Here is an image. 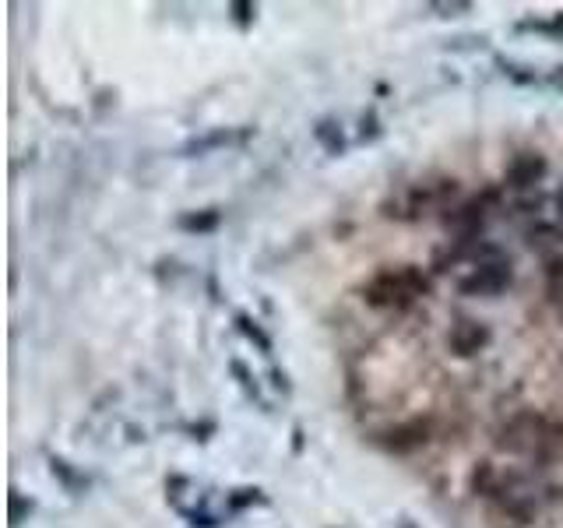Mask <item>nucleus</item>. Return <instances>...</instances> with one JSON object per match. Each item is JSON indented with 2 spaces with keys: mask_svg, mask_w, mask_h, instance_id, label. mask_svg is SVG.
<instances>
[{
  "mask_svg": "<svg viewBox=\"0 0 563 528\" xmlns=\"http://www.w3.org/2000/svg\"><path fill=\"white\" fill-rule=\"evenodd\" d=\"M426 293H430V279L419 268L405 264V268H384L373 275L363 289V300L377 310H409Z\"/></svg>",
  "mask_w": 563,
  "mask_h": 528,
  "instance_id": "nucleus-1",
  "label": "nucleus"
},
{
  "mask_svg": "<svg viewBox=\"0 0 563 528\" xmlns=\"http://www.w3.org/2000/svg\"><path fill=\"white\" fill-rule=\"evenodd\" d=\"M511 286V261L507 257H493V261H483L472 268V275L458 282V289L465 296H497Z\"/></svg>",
  "mask_w": 563,
  "mask_h": 528,
  "instance_id": "nucleus-2",
  "label": "nucleus"
},
{
  "mask_svg": "<svg viewBox=\"0 0 563 528\" xmlns=\"http://www.w3.org/2000/svg\"><path fill=\"white\" fill-rule=\"evenodd\" d=\"M426 440H430V419H409V423L395 426L381 437V444L395 455H409V451L423 448Z\"/></svg>",
  "mask_w": 563,
  "mask_h": 528,
  "instance_id": "nucleus-3",
  "label": "nucleus"
},
{
  "mask_svg": "<svg viewBox=\"0 0 563 528\" xmlns=\"http://www.w3.org/2000/svg\"><path fill=\"white\" fill-rule=\"evenodd\" d=\"M546 176V159H542L539 152H521L511 159V166H507V187H514V191H525V187H535Z\"/></svg>",
  "mask_w": 563,
  "mask_h": 528,
  "instance_id": "nucleus-4",
  "label": "nucleus"
},
{
  "mask_svg": "<svg viewBox=\"0 0 563 528\" xmlns=\"http://www.w3.org/2000/svg\"><path fill=\"white\" fill-rule=\"evenodd\" d=\"M483 212H486L483 201H468V205L454 208L444 222H447V229H451V233H458V243H476L479 229H483V222H486Z\"/></svg>",
  "mask_w": 563,
  "mask_h": 528,
  "instance_id": "nucleus-5",
  "label": "nucleus"
},
{
  "mask_svg": "<svg viewBox=\"0 0 563 528\" xmlns=\"http://www.w3.org/2000/svg\"><path fill=\"white\" fill-rule=\"evenodd\" d=\"M451 352L454 356H476L479 349H486V342H490V328L486 324H479V321H458L451 328Z\"/></svg>",
  "mask_w": 563,
  "mask_h": 528,
  "instance_id": "nucleus-6",
  "label": "nucleus"
},
{
  "mask_svg": "<svg viewBox=\"0 0 563 528\" xmlns=\"http://www.w3.org/2000/svg\"><path fill=\"white\" fill-rule=\"evenodd\" d=\"M247 134H250V131H212V134H205V138L187 141V145H183L180 152H183V155H205V152H212V148L236 145V141H243Z\"/></svg>",
  "mask_w": 563,
  "mask_h": 528,
  "instance_id": "nucleus-7",
  "label": "nucleus"
},
{
  "mask_svg": "<svg viewBox=\"0 0 563 528\" xmlns=\"http://www.w3.org/2000/svg\"><path fill=\"white\" fill-rule=\"evenodd\" d=\"M222 222V215L215 212V208H208V212H191L180 219V229H187V233H215Z\"/></svg>",
  "mask_w": 563,
  "mask_h": 528,
  "instance_id": "nucleus-8",
  "label": "nucleus"
},
{
  "mask_svg": "<svg viewBox=\"0 0 563 528\" xmlns=\"http://www.w3.org/2000/svg\"><path fill=\"white\" fill-rule=\"evenodd\" d=\"M314 138L321 141V145L328 148L331 155H342V152H345L342 131H338V127H335V120H321V124L314 127Z\"/></svg>",
  "mask_w": 563,
  "mask_h": 528,
  "instance_id": "nucleus-9",
  "label": "nucleus"
},
{
  "mask_svg": "<svg viewBox=\"0 0 563 528\" xmlns=\"http://www.w3.org/2000/svg\"><path fill=\"white\" fill-rule=\"evenodd\" d=\"M50 465H53V476H57L60 483L67 486V490H85V486H88V479H81L78 472H74L71 465L64 462V458H53Z\"/></svg>",
  "mask_w": 563,
  "mask_h": 528,
  "instance_id": "nucleus-10",
  "label": "nucleus"
},
{
  "mask_svg": "<svg viewBox=\"0 0 563 528\" xmlns=\"http://www.w3.org/2000/svg\"><path fill=\"white\" fill-rule=\"evenodd\" d=\"M236 324H240V331L250 338V342H257V349H261V352H271V338L261 331V324H257V321H250L247 314H236Z\"/></svg>",
  "mask_w": 563,
  "mask_h": 528,
  "instance_id": "nucleus-11",
  "label": "nucleus"
},
{
  "mask_svg": "<svg viewBox=\"0 0 563 528\" xmlns=\"http://www.w3.org/2000/svg\"><path fill=\"white\" fill-rule=\"evenodd\" d=\"M32 511H36L32 500H22V493H11V525H22Z\"/></svg>",
  "mask_w": 563,
  "mask_h": 528,
  "instance_id": "nucleus-12",
  "label": "nucleus"
},
{
  "mask_svg": "<svg viewBox=\"0 0 563 528\" xmlns=\"http://www.w3.org/2000/svg\"><path fill=\"white\" fill-rule=\"evenodd\" d=\"M261 490H236L233 497H229V511H243V507L250 504H261Z\"/></svg>",
  "mask_w": 563,
  "mask_h": 528,
  "instance_id": "nucleus-13",
  "label": "nucleus"
},
{
  "mask_svg": "<svg viewBox=\"0 0 563 528\" xmlns=\"http://www.w3.org/2000/svg\"><path fill=\"white\" fill-rule=\"evenodd\" d=\"M518 29H528V32H546V36H563V18H553V22H521Z\"/></svg>",
  "mask_w": 563,
  "mask_h": 528,
  "instance_id": "nucleus-14",
  "label": "nucleus"
},
{
  "mask_svg": "<svg viewBox=\"0 0 563 528\" xmlns=\"http://www.w3.org/2000/svg\"><path fill=\"white\" fill-rule=\"evenodd\" d=\"M430 8L440 11L444 18H447V15L454 18V15H468V11H472V4H430Z\"/></svg>",
  "mask_w": 563,
  "mask_h": 528,
  "instance_id": "nucleus-15",
  "label": "nucleus"
},
{
  "mask_svg": "<svg viewBox=\"0 0 563 528\" xmlns=\"http://www.w3.org/2000/svg\"><path fill=\"white\" fill-rule=\"evenodd\" d=\"M233 374H236V377H240V384H243V388H247V391H254V395H257V384H254V381H250L247 367H243V363H240V360H233Z\"/></svg>",
  "mask_w": 563,
  "mask_h": 528,
  "instance_id": "nucleus-16",
  "label": "nucleus"
},
{
  "mask_svg": "<svg viewBox=\"0 0 563 528\" xmlns=\"http://www.w3.org/2000/svg\"><path fill=\"white\" fill-rule=\"evenodd\" d=\"M254 4H233V15H236V22H240V25H247L250 22V18H254Z\"/></svg>",
  "mask_w": 563,
  "mask_h": 528,
  "instance_id": "nucleus-17",
  "label": "nucleus"
},
{
  "mask_svg": "<svg viewBox=\"0 0 563 528\" xmlns=\"http://www.w3.org/2000/svg\"><path fill=\"white\" fill-rule=\"evenodd\" d=\"M377 134H381V131H377V117H373V113H370V117H363V131H359V138H377Z\"/></svg>",
  "mask_w": 563,
  "mask_h": 528,
  "instance_id": "nucleus-18",
  "label": "nucleus"
},
{
  "mask_svg": "<svg viewBox=\"0 0 563 528\" xmlns=\"http://www.w3.org/2000/svg\"><path fill=\"white\" fill-rule=\"evenodd\" d=\"M549 81H553L556 88H563V67H556V71H553V78H549Z\"/></svg>",
  "mask_w": 563,
  "mask_h": 528,
  "instance_id": "nucleus-19",
  "label": "nucleus"
},
{
  "mask_svg": "<svg viewBox=\"0 0 563 528\" xmlns=\"http://www.w3.org/2000/svg\"><path fill=\"white\" fill-rule=\"evenodd\" d=\"M405 528H409V525H405Z\"/></svg>",
  "mask_w": 563,
  "mask_h": 528,
  "instance_id": "nucleus-20",
  "label": "nucleus"
}]
</instances>
